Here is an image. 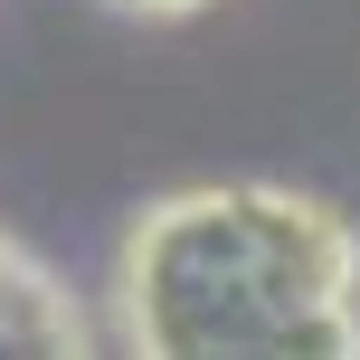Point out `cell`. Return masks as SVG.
I'll return each mask as SVG.
<instances>
[{
	"label": "cell",
	"mask_w": 360,
	"mask_h": 360,
	"mask_svg": "<svg viewBox=\"0 0 360 360\" xmlns=\"http://www.w3.org/2000/svg\"><path fill=\"white\" fill-rule=\"evenodd\" d=\"M133 10H152V19H199V10H218V0H133Z\"/></svg>",
	"instance_id": "cell-1"
}]
</instances>
